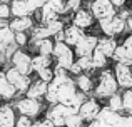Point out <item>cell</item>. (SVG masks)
Wrapping results in <instances>:
<instances>
[{"label":"cell","instance_id":"obj_1","mask_svg":"<svg viewBox=\"0 0 132 127\" xmlns=\"http://www.w3.org/2000/svg\"><path fill=\"white\" fill-rule=\"evenodd\" d=\"M77 85H75V80L70 74H59L54 75L50 82H48L47 87V94H45L44 100L47 102L48 105L50 104H57V102H62V104H67L74 94L77 92Z\"/></svg>","mask_w":132,"mask_h":127},{"label":"cell","instance_id":"obj_2","mask_svg":"<svg viewBox=\"0 0 132 127\" xmlns=\"http://www.w3.org/2000/svg\"><path fill=\"white\" fill-rule=\"evenodd\" d=\"M119 90L120 89H119V85H117V80H116V77H114L112 69L105 67V69H102V70H99L92 97L99 99V100L102 102V100H107L112 94H116V92H119Z\"/></svg>","mask_w":132,"mask_h":127},{"label":"cell","instance_id":"obj_3","mask_svg":"<svg viewBox=\"0 0 132 127\" xmlns=\"http://www.w3.org/2000/svg\"><path fill=\"white\" fill-rule=\"evenodd\" d=\"M12 105L15 107L17 114L27 115V117H30V119H39L40 115H42V112H45V105L42 104V100L27 97V95H22V97L17 95L12 100Z\"/></svg>","mask_w":132,"mask_h":127},{"label":"cell","instance_id":"obj_4","mask_svg":"<svg viewBox=\"0 0 132 127\" xmlns=\"http://www.w3.org/2000/svg\"><path fill=\"white\" fill-rule=\"evenodd\" d=\"M52 59H54L55 65H60V67H64V69L69 70V67L75 62L77 57H75L74 47H70L69 44H65L64 40H55L54 52H52Z\"/></svg>","mask_w":132,"mask_h":127},{"label":"cell","instance_id":"obj_5","mask_svg":"<svg viewBox=\"0 0 132 127\" xmlns=\"http://www.w3.org/2000/svg\"><path fill=\"white\" fill-rule=\"evenodd\" d=\"M72 112H77V111H74L72 107L62 104V102H57V104H50L48 107H45L44 117H47L55 127H64L65 117L69 114H72Z\"/></svg>","mask_w":132,"mask_h":127},{"label":"cell","instance_id":"obj_6","mask_svg":"<svg viewBox=\"0 0 132 127\" xmlns=\"http://www.w3.org/2000/svg\"><path fill=\"white\" fill-rule=\"evenodd\" d=\"M3 74H5V77L9 79V82L15 87L17 94L19 95H23L27 92V89H29L30 82H32V77L30 75H25L22 74L20 70H17L13 65H7L5 70H3Z\"/></svg>","mask_w":132,"mask_h":127},{"label":"cell","instance_id":"obj_7","mask_svg":"<svg viewBox=\"0 0 132 127\" xmlns=\"http://www.w3.org/2000/svg\"><path fill=\"white\" fill-rule=\"evenodd\" d=\"M87 9L92 12L94 19L100 20V19H107L117 13V9L110 0H89L87 2Z\"/></svg>","mask_w":132,"mask_h":127},{"label":"cell","instance_id":"obj_8","mask_svg":"<svg viewBox=\"0 0 132 127\" xmlns=\"http://www.w3.org/2000/svg\"><path fill=\"white\" fill-rule=\"evenodd\" d=\"M10 65H13L17 70H20L25 75L34 74V70H32V55H30L27 50H23L22 47H19V49L12 54V57H10Z\"/></svg>","mask_w":132,"mask_h":127},{"label":"cell","instance_id":"obj_9","mask_svg":"<svg viewBox=\"0 0 132 127\" xmlns=\"http://www.w3.org/2000/svg\"><path fill=\"white\" fill-rule=\"evenodd\" d=\"M114 77L117 80L120 90H126V89L132 87V65L127 64H120V62H114Z\"/></svg>","mask_w":132,"mask_h":127},{"label":"cell","instance_id":"obj_10","mask_svg":"<svg viewBox=\"0 0 132 127\" xmlns=\"http://www.w3.org/2000/svg\"><path fill=\"white\" fill-rule=\"evenodd\" d=\"M100 109H102V104H100L99 99H95V97H87L84 102H82V105L79 107L77 112L82 115V119H84L85 124H87V122L94 121V119H97Z\"/></svg>","mask_w":132,"mask_h":127},{"label":"cell","instance_id":"obj_11","mask_svg":"<svg viewBox=\"0 0 132 127\" xmlns=\"http://www.w3.org/2000/svg\"><path fill=\"white\" fill-rule=\"evenodd\" d=\"M97 20L94 19L92 12H90L89 9H84V7H80V9H77L75 12L70 13V23H74V25L80 27V29L84 30H89L92 29L94 25H95Z\"/></svg>","mask_w":132,"mask_h":127},{"label":"cell","instance_id":"obj_12","mask_svg":"<svg viewBox=\"0 0 132 127\" xmlns=\"http://www.w3.org/2000/svg\"><path fill=\"white\" fill-rule=\"evenodd\" d=\"M97 42H99V37H97L95 33H87V32H85V35L74 45L75 57L92 55V52L95 50V47H97Z\"/></svg>","mask_w":132,"mask_h":127},{"label":"cell","instance_id":"obj_13","mask_svg":"<svg viewBox=\"0 0 132 127\" xmlns=\"http://www.w3.org/2000/svg\"><path fill=\"white\" fill-rule=\"evenodd\" d=\"M17 111L12 102H2L0 105V127H15Z\"/></svg>","mask_w":132,"mask_h":127},{"label":"cell","instance_id":"obj_14","mask_svg":"<svg viewBox=\"0 0 132 127\" xmlns=\"http://www.w3.org/2000/svg\"><path fill=\"white\" fill-rule=\"evenodd\" d=\"M35 19L34 15H25V17H13L9 20V27L13 32H30L35 25Z\"/></svg>","mask_w":132,"mask_h":127},{"label":"cell","instance_id":"obj_15","mask_svg":"<svg viewBox=\"0 0 132 127\" xmlns=\"http://www.w3.org/2000/svg\"><path fill=\"white\" fill-rule=\"evenodd\" d=\"M47 87H48V82H45V80H42V79L37 77L35 80L30 82L29 89H27V92L23 95L32 97V99H37V100H44L45 94H47Z\"/></svg>","mask_w":132,"mask_h":127},{"label":"cell","instance_id":"obj_16","mask_svg":"<svg viewBox=\"0 0 132 127\" xmlns=\"http://www.w3.org/2000/svg\"><path fill=\"white\" fill-rule=\"evenodd\" d=\"M75 80V85L80 92L87 95H92L94 92V87H95V79H94V74H87V72H82V74L75 75L74 77Z\"/></svg>","mask_w":132,"mask_h":127},{"label":"cell","instance_id":"obj_17","mask_svg":"<svg viewBox=\"0 0 132 127\" xmlns=\"http://www.w3.org/2000/svg\"><path fill=\"white\" fill-rule=\"evenodd\" d=\"M62 35H64V42L65 44H69L70 47H74L75 44H77L79 40L85 35V30L80 29V27H77V25H74V23H70V25H65L64 27Z\"/></svg>","mask_w":132,"mask_h":127},{"label":"cell","instance_id":"obj_18","mask_svg":"<svg viewBox=\"0 0 132 127\" xmlns=\"http://www.w3.org/2000/svg\"><path fill=\"white\" fill-rule=\"evenodd\" d=\"M17 90L12 84L9 82V79L5 77L3 72H0V100L2 102H12L17 97Z\"/></svg>","mask_w":132,"mask_h":127},{"label":"cell","instance_id":"obj_19","mask_svg":"<svg viewBox=\"0 0 132 127\" xmlns=\"http://www.w3.org/2000/svg\"><path fill=\"white\" fill-rule=\"evenodd\" d=\"M117 45H119V42H117L116 37H107V35L99 37V42H97V49L102 50L109 59H112V55H114V52H116Z\"/></svg>","mask_w":132,"mask_h":127},{"label":"cell","instance_id":"obj_20","mask_svg":"<svg viewBox=\"0 0 132 127\" xmlns=\"http://www.w3.org/2000/svg\"><path fill=\"white\" fill-rule=\"evenodd\" d=\"M112 60H114V62H120V64L132 65V47L124 45V44L120 42L119 45H117L114 55H112Z\"/></svg>","mask_w":132,"mask_h":127},{"label":"cell","instance_id":"obj_21","mask_svg":"<svg viewBox=\"0 0 132 127\" xmlns=\"http://www.w3.org/2000/svg\"><path fill=\"white\" fill-rule=\"evenodd\" d=\"M10 10L12 17H25V15H34V9L25 2V0H12L10 2Z\"/></svg>","mask_w":132,"mask_h":127},{"label":"cell","instance_id":"obj_22","mask_svg":"<svg viewBox=\"0 0 132 127\" xmlns=\"http://www.w3.org/2000/svg\"><path fill=\"white\" fill-rule=\"evenodd\" d=\"M30 45H34L35 52L40 54V55H52V52H54V45H55V40L52 39V37H47V39L35 40V42H32Z\"/></svg>","mask_w":132,"mask_h":127},{"label":"cell","instance_id":"obj_23","mask_svg":"<svg viewBox=\"0 0 132 127\" xmlns=\"http://www.w3.org/2000/svg\"><path fill=\"white\" fill-rule=\"evenodd\" d=\"M92 64H94V69L95 70H102V69H105V67H109V57L105 55V54L102 52V50H99L95 47V50L92 52Z\"/></svg>","mask_w":132,"mask_h":127},{"label":"cell","instance_id":"obj_24","mask_svg":"<svg viewBox=\"0 0 132 127\" xmlns=\"http://www.w3.org/2000/svg\"><path fill=\"white\" fill-rule=\"evenodd\" d=\"M50 65H54L52 55H40V54L32 55V70L34 72L40 70V69H44V67H50Z\"/></svg>","mask_w":132,"mask_h":127},{"label":"cell","instance_id":"obj_25","mask_svg":"<svg viewBox=\"0 0 132 127\" xmlns=\"http://www.w3.org/2000/svg\"><path fill=\"white\" fill-rule=\"evenodd\" d=\"M105 105L107 107H110L112 111L116 112H124V102H122V92H116V94H112L109 99L105 100Z\"/></svg>","mask_w":132,"mask_h":127},{"label":"cell","instance_id":"obj_26","mask_svg":"<svg viewBox=\"0 0 132 127\" xmlns=\"http://www.w3.org/2000/svg\"><path fill=\"white\" fill-rule=\"evenodd\" d=\"M64 127H85V121L82 119V115L79 112H72L65 117Z\"/></svg>","mask_w":132,"mask_h":127},{"label":"cell","instance_id":"obj_27","mask_svg":"<svg viewBox=\"0 0 132 127\" xmlns=\"http://www.w3.org/2000/svg\"><path fill=\"white\" fill-rule=\"evenodd\" d=\"M77 64L80 65L82 72H87V74H95V69H94V64H92V57L90 55H82V57H77Z\"/></svg>","mask_w":132,"mask_h":127},{"label":"cell","instance_id":"obj_28","mask_svg":"<svg viewBox=\"0 0 132 127\" xmlns=\"http://www.w3.org/2000/svg\"><path fill=\"white\" fill-rule=\"evenodd\" d=\"M87 97H89L87 94H84V92L77 90V92L74 94V97H72V99H70V100H69V102H67L65 105H69V107H72L74 111H79V107L82 105V102H84V100H85Z\"/></svg>","mask_w":132,"mask_h":127},{"label":"cell","instance_id":"obj_29","mask_svg":"<svg viewBox=\"0 0 132 127\" xmlns=\"http://www.w3.org/2000/svg\"><path fill=\"white\" fill-rule=\"evenodd\" d=\"M15 33V37H13V40H15V44L19 47H27L30 44V32H13Z\"/></svg>","mask_w":132,"mask_h":127},{"label":"cell","instance_id":"obj_30","mask_svg":"<svg viewBox=\"0 0 132 127\" xmlns=\"http://www.w3.org/2000/svg\"><path fill=\"white\" fill-rule=\"evenodd\" d=\"M35 74H37V77H39V79H42V80H45V82H50L52 79H54V75H55L54 74V67H52V65H50V67L40 69V70H37Z\"/></svg>","mask_w":132,"mask_h":127},{"label":"cell","instance_id":"obj_31","mask_svg":"<svg viewBox=\"0 0 132 127\" xmlns=\"http://www.w3.org/2000/svg\"><path fill=\"white\" fill-rule=\"evenodd\" d=\"M52 9L60 15H65V0H45Z\"/></svg>","mask_w":132,"mask_h":127},{"label":"cell","instance_id":"obj_32","mask_svg":"<svg viewBox=\"0 0 132 127\" xmlns=\"http://www.w3.org/2000/svg\"><path fill=\"white\" fill-rule=\"evenodd\" d=\"M0 19H2V20H10V19H12V10H10V3L0 2Z\"/></svg>","mask_w":132,"mask_h":127},{"label":"cell","instance_id":"obj_33","mask_svg":"<svg viewBox=\"0 0 132 127\" xmlns=\"http://www.w3.org/2000/svg\"><path fill=\"white\" fill-rule=\"evenodd\" d=\"M122 102H124V112L129 107H132V89L122 90Z\"/></svg>","mask_w":132,"mask_h":127},{"label":"cell","instance_id":"obj_34","mask_svg":"<svg viewBox=\"0 0 132 127\" xmlns=\"http://www.w3.org/2000/svg\"><path fill=\"white\" fill-rule=\"evenodd\" d=\"M34 119L27 117V115H22V114H17V119H15V127H30Z\"/></svg>","mask_w":132,"mask_h":127},{"label":"cell","instance_id":"obj_35","mask_svg":"<svg viewBox=\"0 0 132 127\" xmlns=\"http://www.w3.org/2000/svg\"><path fill=\"white\" fill-rule=\"evenodd\" d=\"M69 74L72 75V77H75V75H79V74H82V69H80V65L77 64V60H75L74 64L69 67Z\"/></svg>","mask_w":132,"mask_h":127},{"label":"cell","instance_id":"obj_36","mask_svg":"<svg viewBox=\"0 0 132 127\" xmlns=\"http://www.w3.org/2000/svg\"><path fill=\"white\" fill-rule=\"evenodd\" d=\"M25 2L29 3V5L34 9V12H35V10H39L40 7H42L44 3H45V0H25Z\"/></svg>","mask_w":132,"mask_h":127},{"label":"cell","instance_id":"obj_37","mask_svg":"<svg viewBox=\"0 0 132 127\" xmlns=\"http://www.w3.org/2000/svg\"><path fill=\"white\" fill-rule=\"evenodd\" d=\"M122 127H132V115L122 114Z\"/></svg>","mask_w":132,"mask_h":127},{"label":"cell","instance_id":"obj_38","mask_svg":"<svg viewBox=\"0 0 132 127\" xmlns=\"http://www.w3.org/2000/svg\"><path fill=\"white\" fill-rule=\"evenodd\" d=\"M110 2L116 5V9H117V10L122 9V7H126V5H129V0H110Z\"/></svg>","mask_w":132,"mask_h":127},{"label":"cell","instance_id":"obj_39","mask_svg":"<svg viewBox=\"0 0 132 127\" xmlns=\"http://www.w3.org/2000/svg\"><path fill=\"white\" fill-rule=\"evenodd\" d=\"M126 22H127V30H129V33H132V13H130L129 17H127Z\"/></svg>","mask_w":132,"mask_h":127},{"label":"cell","instance_id":"obj_40","mask_svg":"<svg viewBox=\"0 0 132 127\" xmlns=\"http://www.w3.org/2000/svg\"><path fill=\"white\" fill-rule=\"evenodd\" d=\"M30 127H39V124H37V119H34L32 124H30Z\"/></svg>","mask_w":132,"mask_h":127},{"label":"cell","instance_id":"obj_41","mask_svg":"<svg viewBox=\"0 0 132 127\" xmlns=\"http://www.w3.org/2000/svg\"><path fill=\"white\" fill-rule=\"evenodd\" d=\"M126 114H130V115H132V107H129V109H127V111H126Z\"/></svg>","mask_w":132,"mask_h":127},{"label":"cell","instance_id":"obj_42","mask_svg":"<svg viewBox=\"0 0 132 127\" xmlns=\"http://www.w3.org/2000/svg\"><path fill=\"white\" fill-rule=\"evenodd\" d=\"M0 2H5V3H10L12 0H0Z\"/></svg>","mask_w":132,"mask_h":127},{"label":"cell","instance_id":"obj_43","mask_svg":"<svg viewBox=\"0 0 132 127\" xmlns=\"http://www.w3.org/2000/svg\"><path fill=\"white\" fill-rule=\"evenodd\" d=\"M0 105H2V100H0Z\"/></svg>","mask_w":132,"mask_h":127},{"label":"cell","instance_id":"obj_44","mask_svg":"<svg viewBox=\"0 0 132 127\" xmlns=\"http://www.w3.org/2000/svg\"><path fill=\"white\" fill-rule=\"evenodd\" d=\"M0 72H2V69H0Z\"/></svg>","mask_w":132,"mask_h":127},{"label":"cell","instance_id":"obj_45","mask_svg":"<svg viewBox=\"0 0 132 127\" xmlns=\"http://www.w3.org/2000/svg\"><path fill=\"white\" fill-rule=\"evenodd\" d=\"M130 89H132V87H130Z\"/></svg>","mask_w":132,"mask_h":127}]
</instances>
